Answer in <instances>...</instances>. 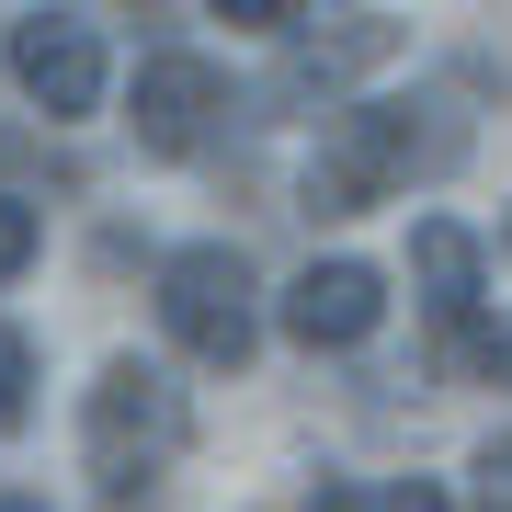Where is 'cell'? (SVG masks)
Returning <instances> with one entry per match:
<instances>
[{
    "mask_svg": "<svg viewBox=\"0 0 512 512\" xmlns=\"http://www.w3.org/2000/svg\"><path fill=\"white\" fill-rule=\"evenodd\" d=\"M478 512H512V433L478 444Z\"/></svg>",
    "mask_w": 512,
    "mask_h": 512,
    "instance_id": "4fadbf2b",
    "label": "cell"
},
{
    "mask_svg": "<svg viewBox=\"0 0 512 512\" xmlns=\"http://www.w3.org/2000/svg\"><path fill=\"white\" fill-rule=\"evenodd\" d=\"M308 512H444L433 478H330V490H308Z\"/></svg>",
    "mask_w": 512,
    "mask_h": 512,
    "instance_id": "9c48e42d",
    "label": "cell"
},
{
    "mask_svg": "<svg viewBox=\"0 0 512 512\" xmlns=\"http://www.w3.org/2000/svg\"><path fill=\"white\" fill-rule=\"evenodd\" d=\"M217 23H239V35H296L308 12L296 0H217Z\"/></svg>",
    "mask_w": 512,
    "mask_h": 512,
    "instance_id": "7c38bea8",
    "label": "cell"
},
{
    "mask_svg": "<svg viewBox=\"0 0 512 512\" xmlns=\"http://www.w3.org/2000/svg\"><path fill=\"white\" fill-rule=\"evenodd\" d=\"M467 342V376H490V387H512V330H456Z\"/></svg>",
    "mask_w": 512,
    "mask_h": 512,
    "instance_id": "5bb4252c",
    "label": "cell"
},
{
    "mask_svg": "<svg viewBox=\"0 0 512 512\" xmlns=\"http://www.w3.org/2000/svg\"><path fill=\"white\" fill-rule=\"evenodd\" d=\"M35 251H46V217H35L23 194H0V285H12V274H23Z\"/></svg>",
    "mask_w": 512,
    "mask_h": 512,
    "instance_id": "8fae6325",
    "label": "cell"
},
{
    "mask_svg": "<svg viewBox=\"0 0 512 512\" xmlns=\"http://www.w3.org/2000/svg\"><path fill=\"white\" fill-rule=\"evenodd\" d=\"M80 433H92V478H103V512H160V467L183 456L194 410L183 387L160 365H137V353H114L92 376V410H80Z\"/></svg>",
    "mask_w": 512,
    "mask_h": 512,
    "instance_id": "6da1fadb",
    "label": "cell"
},
{
    "mask_svg": "<svg viewBox=\"0 0 512 512\" xmlns=\"http://www.w3.org/2000/svg\"><path fill=\"white\" fill-rule=\"evenodd\" d=\"M126 126H137L148 160H194V148L228 126V69L194 57V46H160V57L137 69V114H126Z\"/></svg>",
    "mask_w": 512,
    "mask_h": 512,
    "instance_id": "5b68a950",
    "label": "cell"
},
{
    "mask_svg": "<svg viewBox=\"0 0 512 512\" xmlns=\"http://www.w3.org/2000/svg\"><path fill=\"white\" fill-rule=\"evenodd\" d=\"M410 274H421V308L444 330H478V239L456 217H421L410 228Z\"/></svg>",
    "mask_w": 512,
    "mask_h": 512,
    "instance_id": "ba28073f",
    "label": "cell"
},
{
    "mask_svg": "<svg viewBox=\"0 0 512 512\" xmlns=\"http://www.w3.org/2000/svg\"><path fill=\"white\" fill-rule=\"evenodd\" d=\"M421 160V114L410 103H342L308 148V183H296V205L308 217H365V205H387L410 183Z\"/></svg>",
    "mask_w": 512,
    "mask_h": 512,
    "instance_id": "3957f363",
    "label": "cell"
},
{
    "mask_svg": "<svg viewBox=\"0 0 512 512\" xmlns=\"http://www.w3.org/2000/svg\"><path fill=\"white\" fill-rule=\"evenodd\" d=\"M23 421H35V342L0 319V444H12Z\"/></svg>",
    "mask_w": 512,
    "mask_h": 512,
    "instance_id": "30bf717a",
    "label": "cell"
},
{
    "mask_svg": "<svg viewBox=\"0 0 512 512\" xmlns=\"http://www.w3.org/2000/svg\"><path fill=\"white\" fill-rule=\"evenodd\" d=\"M12 80L46 126H80L103 114V23L92 12H23L12 23Z\"/></svg>",
    "mask_w": 512,
    "mask_h": 512,
    "instance_id": "277c9868",
    "label": "cell"
},
{
    "mask_svg": "<svg viewBox=\"0 0 512 512\" xmlns=\"http://www.w3.org/2000/svg\"><path fill=\"white\" fill-rule=\"evenodd\" d=\"M285 342H308V353H353V342H376V319H387V274L376 262H353V251H330L308 262V274L285 285Z\"/></svg>",
    "mask_w": 512,
    "mask_h": 512,
    "instance_id": "8992f818",
    "label": "cell"
},
{
    "mask_svg": "<svg viewBox=\"0 0 512 512\" xmlns=\"http://www.w3.org/2000/svg\"><path fill=\"white\" fill-rule=\"evenodd\" d=\"M387 57H399V23H387V12H353L342 35H296L285 69H274V103H330L342 80L387 69Z\"/></svg>",
    "mask_w": 512,
    "mask_h": 512,
    "instance_id": "52a82bcc",
    "label": "cell"
},
{
    "mask_svg": "<svg viewBox=\"0 0 512 512\" xmlns=\"http://www.w3.org/2000/svg\"><path fill=\"white\" fill-rule=\"evenodd\" d=\"M160 330L194 353V365L239 376L262 353V296H251V262L228 251V239H194V251L160 262Z\"/></svg>",
    "mask_w": 512,
    "mask_h": 512,
    "instance_id": "7a4b0ae2",
    "label": "cell"
},
{
    "mask_svg": "<svg viewBox=\"0 0 512 512\" xmlns=\"http://www.w3.org/2000/svg\"><path fill=\"white\" fill-rule=\"evenodd\" d=\"M0 512H46V501H0Z\"/></svg>",
    "mask_w": 512,
    "mask_h": 512,
    "instance_id": "9a60e30c",
    "label": "cell"
}]
</instances>
